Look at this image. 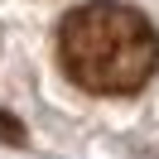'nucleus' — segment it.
<instances>
[{"instance_id":"2","label":"nucleus","mask_w":159,"mask_h":159,"mask_svg":"<svg viewBox=\"0 0 159 159\" xmlns=\"http://www.w3.org/2000/svg\"><path fill=\"white\" fill-rule=\"evenodd\" d=\"M0 140H5V145H20L24 140V125L15 116H5V111H0Z\"/></svg>"},{"instance_id":"1","label":"nucleus","mask_w":159,"mask_h":159,"mask_svg":"<svg viewBox=\"0 0 159 159\" xmlns=\"http://www.w3.org/2000/svg\"><path fill=\"white\" fill-rule=\"evenodd\" d=\"M58 63L82 92L130 97L159 68V34L135 5L87 0L58 24Z\"/></svg>"}]
</instances>
